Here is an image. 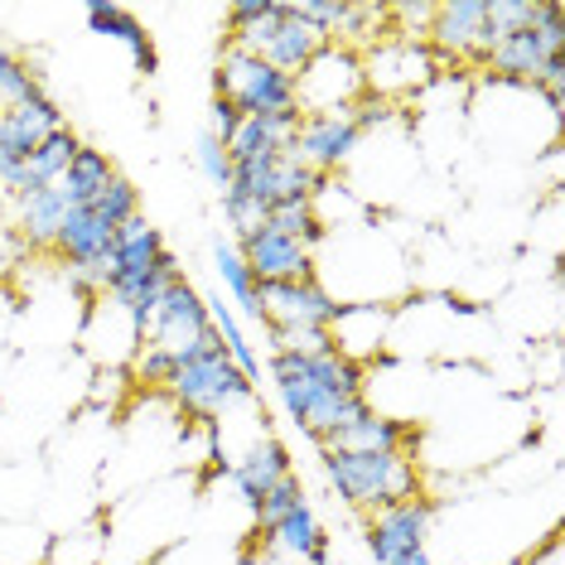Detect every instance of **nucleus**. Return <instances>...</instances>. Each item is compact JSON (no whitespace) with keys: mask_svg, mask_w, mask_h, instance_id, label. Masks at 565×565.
I'll return each mask as SVG.
<instances>
[{"mask_svg":"<svg viewBox=\"0 0 565 565\" xmlns=\"http://www.w3.org/2000/svg\"><path fill=\"white\" fill-rule=\"evenodd\" d=\"M271 382L290 426L319 449L372 406L367 367L349 363L343 353H271Z\"/></svg>","mask_w":565,"mask_h":565,"instance_id":"nucleus-1","label":"nucleus"},{"mask_svg":"<svg viewBox=\"0 0 565 565\" xmlns=\"http://www.w3.org/2000/svg\"><path fill=\"white\" fill-rule=\"evenodd\" d=\"M324 479L343 508L382 512L406 498H420V465L406 449H324Z\"/></svg>","mask_w":565,"mask_h":565,"instance_id":"nucleus-2","label":"nucleus"},{"mask_svg":"<svg viewBox=\"0 0 565 565\" xmlns=\"http://www.w3.org/2000/svg\"><path fill=\"white\" fill-rule=\"evenodd\" d=\"M164 396L174 402L179 416H194V420H203V426H213V420L227 416L233 406L252 402L256 387L237 372L233 358H227L217 329H209L194 353L179 358L174 377L164 382Z\"/></svg>","mask_w":565,"mask_h":565,"instance_id":"nucleus-3","label":"nucleus"},{"mask_svg":"<svg viewBox=\"0 0 565 565\" xmlns=\"http://www.w3.org/2000/svg\"><path fill=\"white\" fill-rule=\"evenodd\" d=\"M213 97H227L242 107V117H271V111H300L295 107V78L271 68L266 58L242 54L237 44H227L217 54L213 73Z\"/></svg>","mask_w":565,"mask_h":565,"instance_id":"nucleus-4","label":"nucleus"},{"mask_svg":"<svg viewBox=\"0 0 565 565\" xmlns=\"http://www.w3.org/2000/svg\"><path fill=\"white\" fill-rule=\"evenodd\" d=\"M556 54H565V10L551 6V0H542V15L526 24V30L503 34L483 68H493V78H503V83L532 87Z\"/></svg>","mask_w":565,"mask_h":565,"instance_id":"nucleus-5","label":"nucleus"},{"mask_svg":"<svg viewBox=\"0 0 565 565\" xmlns=\"http://www.w3.org/2000/svg\"><path fill=\"white\" fill-rule=\"evenodd\" d=\"M430 522L435 503L426 493L392 503L367 518V551L377 565H435L430 556Z\"/></svg>","mask_w":565,"mask_h":565,"instance_id":"nucleus-6","label":"nucleus"},{"mask_svg":"<svg viewBox=\"0 0 565 565\" xmlns=\"http://www.w3.org/2000/svg\"><path fill=\"white\" fill-rule=\"evenodd\" d=\"M363 93H367L363 54H358V49H343V44H324L300 73H295V107H300V117L353 107Z\"/></svg>","mask_w":565,"mask_h":565,"instance_id":"nucleus-7","label":"nucleus"},{"mask_svg":"<svg viewBox=\"0 0 565 565\" xmlns=\"http://www.w3.org/2000/svg\"><path fill=\"white\" fill-rule=\"evenodd\" d=\"M209 329H213V319H209V305H203V295L189 286L184 276H179V280H170V290L160 295V305H156V315H150V324L140 329V343H150V349H164V353L184 358V353L199 349Z\"/></svg>","mask_w":565,"mask_h":565,"instance_id":"nucleus-8","label":"nucleus"},{"mask_svg":"<svg viewBox=\"0 0 565 565\" xmlns=\"http://www.w3.org/2000/svg\"><path fill=\"white\" fill-rule=\"evenodd\" d=\"M290 150H295V160H305L315 174H339L343 164L363 150V131H358V121H353V107L300 117V131H295Z\"/></svg>","mask_w":565,"mask_h":565,"instance_id":"nucleus-9","label":"nucleus"},{"mask_svg":"<svg viewBox=\"0 0 565 565\" xmlns=\"http://www.w3.org/2000/svg\"><path fill=\"white\" fill-rule=\"evenodd\" d=\"M58 126H68V121H63L58 102L44 93V83L34 87L30 97H20L15 107L0 111V179L15 174L20 164L34 156V146H40L44 136H54Z\"/></svg>","mask_w":565,"mask_h":565,"instance_id":"nucleus-10","label":"nucleus"},{"mask_svg":"<svg viewBox=\"0 0 565 565\" xmlns=\"http://www.w3.org/2000/svg\"><path fill=\"white\" fill-rule=\"evenodd\" d=\"M363 83L372 97H406L420 93L430 83V49L416 44V34H402V40H382L367 49L363 58Z\"/></svg>","mask_w":565,"mask_h":565,"instance_id":"nucleus-11","label":"nucleus"},{"mask_svg":"<svg viewBox=\"0 0 565 565\" xmlns=\"http://www.w3.org/2000/svg\"><path fill=\"white\" fill-rule=\"evenodd\" d=\"M339 305L333 295L319 286V276L310 280H262V319L266 329H329Z\"/></svg>","mask_w":565,"mask_h":565,"instance_id":"nucleus-12","label":"nucleus"},{"mask_svg":"<svg viewBox=\"0 0 565 565\" xmlns=\"http://www.w3.org/2000/svg\"><path fill=\"white\" fill-rule=\"evenodd\" d=\"M237 252H242V262L252 266L256 280H310L315 276V252L305 247V242L276 233L271 223L237 237Z\"/></svg>","mask_w":565,"mask_h":565,"instance_id":"nucleus-13","label":"nucleus"},{"mask_svg":"<svg viewBox=\"0 0 565 565\" xmlns=\"http://www.w3.org/2000/svg\"><path fill=\"white\" fill-rule=\"evenodd\" d=\"M483 20H488V0H445L430 10V44L435 54L449 63H479V40H483Z\"/></svg>","mask_w":565,"mask_h":565,"instance_id":"nucleus-14","label":"nucleus"},{"mask_svg":"<svg viewBox=\"0 0 565 565\" xmlns=\"http://www.w3.org/2000/svg\"><path fill=\"white\" fill-rule=\"evenodd\" d=\"M227 473H233L242 503L256 508V503H262L266 488H276V483L286 479V473H295V469H290V449H286V440H276V435L266 430V435H256V440L242 449V455H233Z\"/></svg>","mask_w":565,"mask_h":565,"instance_id":"nucleus-15","label":"nucleus"},{"mask_svg":"<svg viewBox=\"0 0 565 565\" xmlns=\"http://www.w3.org/2000/svg\"><path fill=\"white\" fill-rule=\"evenodd\" d=\"M387 333H392L387 305H339V315H333V324H329L333 349L358 367H367V358L387 343Z\"/></svg>","mask_w":565,"mask_h":565,"instance_id":"nucleus-16","label":"nucleus"},{"mask_svg":"<svg viewBox=\"0 0 565 565\" xmlns=\"http://www.w3.org/2000/svg\"><path fill=\"white\" fill-rule=\"evenodd\" d=\"M416 445H420V435L411 420L367 406L363 416H358L353 426H343L324 449H406V455H416Z\"/></svg>","mask_w":565,"mask_h":565,"instance_id":"nucleus-17","label":"nucleus"},{"mask_svg":"<svg viewBox=\"0 0 565 565\" xmlns=\"http://www.w3.org/2000/svg\"><path fill=\"white\" fill-rule=\"evenodd\" d=\"M68 194H63L58 184L40 189V194L20 199L15 203V237L24 242V252H54V237L63 227V217H68Z\"/></svg>","mask_w":565,"mask_h":565,"instance_id":"nucleus-18","label":"nucleus"},{"mask_svg":"<svg viewBox=\"0 0 565 565\" xmlns=\"http://www.w3.org/2000/svg\"><path fill=\"white\" fill-rule=\"evenodd\" d=\"M87 24H93V34H111L117 44L131 49V58H136V68L140 73H156V44H150V34H146V24H140L131 10H121V6H102V0H93L87 6Z\"/></svg>","mask_w":565,"mask_h":565,"instance_id":"nucleus-19","label":"nucleus"},{"mask_svg":"<svg viewBox=\"0 0 565 565\" xmlns=\"http://www.w3.org/2000/svg\"><path fill=\"white\" fill-rule=\"evenodd\" d=\"M213 271L227 286V295H233L237 310L247 319H256V324H266V319H262V280H256L252 266L242 262V252H237L233 237H217L213 242Z\"/></svg>","mask_w":565,"mask_h":565,"instance_id":"nucleus-20","label":"nucleus"},{"mask_svg":"<svg viewBox=\"0 0 565 565\" xmlns=\"http://www.w3.org/2000/svg\"><path fill=\"white\" fill-rule=\"evenodd\" d=\"M117 179V164H111L107 150H97V146H78V156H73V164L63 170L58 179V189L68 194L73 209H83V203H93L102 189Z\"/></svg>","mask_w":565,"mask_h":565,"instance_id":"nucleus-21","label":"nucleus"},{"mask_svg":"<svg viewBox=\"0 0 565 565\" xmlns=\"http://www.w3.org/2000/svg\"><path fill=\"white\" fill-rule=\"evenodd\" d=\"M203 305H209V319H213L217 339H223L227 358H233L237 372L256 387V382H262V358H256V349L247 343V329H242V319L233 315V305H223V295H203Z\"/></svg>","mask_w":565,"mask_h":565,"instance_id":"nucleus-22","label":"nucleus"},{"mask_svg":"<svg viewBox=\"0 0 565 565\" xmlns=\"http://www.w3.org/2000/svg\"><path fill=\"white\" fill-rule=\"evenodd\" d=\"M300 503H310L305 498V483H300V473H286L276 488H266L262 493V503L252 508V518H256V532H266V526H276L280 518H286L290 508H300Z\"/></svg>","mask_w":565,"mask_h":565,"instance_id":"nucleus-23","label":"nucleus"},{"mask_svg":"<svg viewBox=\"0 0 565 565\" xmlns=\"http://www.w3.org/2000/svg\"><path fill=\"white\" fill-rule=\"evenodd\" d=\"M87 209H93V213L102 217V223L121 227L126 217H136V213H140V194H136L131 179H121V174H117V179H111V184L102 189V194H97L93 203H87Z\"/></svg>","mask_w":565,"mask_h":565,"instance_id":"nucleus-24","label":"nucleus"},{"mask_svg":"<svg viewBox=\"0 0 565 565\" xmlns=\"http://www.w3.org/2000/svg\"><path fill=\"white\" fill-rule=\"evenodd\" d=\"M34 87H40V78L30 73V63H24L10 44H0V111L15 107L20 97H30Z\"/></svg>","mask_w":565,"mask_h":565,"instance_id":"nucleus-25","label":"nucleus"},{"mask_svg":"<svg viewBox=\"0 0 565 565\" xmlns=\"http://www.w3.org/2000/svg\"><path fill=\"white\" fill-rule=\"evenodd\" d=\"M194 160H199L203 179H209V184L217 189V194H223V189H227V179H233V156H227V146H223V140H213L209 131H203V136H199Z\"/></svg>","mask_w":565,"mask_h":565,"instance_id":"nucleus-26","label":"nucleus"},{"mask_svg":"<svg viewBox=\"0 0 565 565\" xmlns=\"http://www.w3.org/2000/svg\"><path fill=\"white\" fill-rule=\"evenodd\" d=\"M271 353H339L329 329H276L271 324Z\"/></svg>","mask_w":565,"mask_h":565,"instance_id":"nucleus-27","label":"nucleus"},{"mask_svg":"<svg viewBox=\"0 0 565 565\" xmlns=\"http://www.w3.org/2000/svg\"><path fill=\"white\" fill-rule=\"evenodd\" d=\"M237 126H242V107H237V102L213 97V102H209V136H213V140H223V146H227V140L237 136Z\"/></svg>","mask_w":565,"mask_h":565,"instance_id":"nucleus-28","label":"nucleus"},{"mask_svg":"<svg viewBox=\"0 0 565 565\" xmlns=\"http://www.w3.org/2000/svg\"><path fill=\"white\" fill-rule=\"evenodd\" d=\"M24 262V242L15 237V227L10 223H0V280L10 276V266H20Z\"/></svg>","mask_w":565,"mask_h":565,"instance_id":"nucleus-29","label":"nucleus"},{"mask_svg":"<svg viewBox=\"0 0 565 565\" xmlns=\"http://www.w3.org/2000/svg\"><path fill=\"white\" fill-rule=\"evenodd\" d=\"M6 203H10V199H6V189H0V213H6Z\"/></svg>","mask_w":565,"mask_h":565,"instance_id":"nucleus-30","label":"nucleus"}]
</instances>
